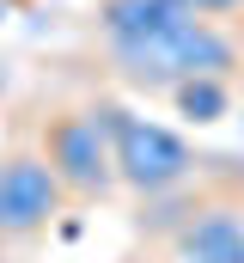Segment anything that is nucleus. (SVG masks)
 <instances>
[{"mask_svg":"<svg viewBox=\"0 0 244 263\" xmlns=\"http://www.w3.org/2000/svg\"><path fill=\"white\" fill-rule=\"evenodd\" d=\"M165 98H171V110H177L183 123H195V129H214V123L232 117V80H183Z\"/></svg>","mask_w":244,"mask_h":263,"instance_id":"6","label":"nucleus"},{"mask_svg":"<svg viewBox=\"0 0 244 263\" xmlns=\"http://www.w3.org/2000/svg\"><path fill=\"white\" fill-rule=\"evenodd\" d=\"M6 12H12V6H6V0H0V25H6Z\"/></svg>","mask_w":244,"mask_h":263,"instance_id":"8","label":"nucleus"},{"mask_svg":"<svg viewBox=\"0 0 244 263\" xmlns=\"http://www.w3.org/2000/svg\"><path fill=\"white\" fill-rule=\"evenodd\" d=\"M171 263H244V214L208 202L171 233Z\"/></svg>","mask_w":244,"mask_h":263,"instance_id":"5","label":"nucleus"},{"mask_svg":"<svg viewBox=\"0 0 244 263\" xmlns=\"http://www.w3.org/2000/svg\"><path fill=\"white\" fill-rule=\"evenodd\" d=\"M171 6H183V12H195V18H208V25H220V18H232V12H244V0H171Z\"/></svg>","mask_w":244,"mask_h":263,"instance_id":"7","label":"nucleus"},{"mask_svg":"<svg viewBox=\"0 0 244 263\" xmlns=\"http://www.w3.org/2000/svg\"><path fill=\"white\" fill-rule=\"evenodd\" d=\"M0 80H6V73H0Z\"/></svg>","mask_w":244,"mask_h":263,"instance_id":"10","label":"nucleus"},{"mask_svg":"<svg viewBox=\"0 0 244 263\" xmlns=\"http://www.w3.org/2000/svg\"><path fill=\"white\" fill-rule=\"evenodd\" d=\"M98 37L110 67L147 98H165L183 80L238 73V43L171 0H98Z\"/></svg>","mask_w":244,"mask_h":263,"instance_id":"1","label":"nucleus"},{"mask_svg":"<svg viewBox=\"0 0 244 263\" xmlns=\"http://www.w3.org/2000/svg\"><path fill=\"white\" fill-rule=\"evenodd\" d=\"M37 153H43V165H49V178L61 184L67 202H104L116 190V159H110V135H104L98 104L49 110L43 135H37Z\"/></svg>","mask_w":244,"mask_h":263,"instance_id":"3","label":"nucleus"},{"mask_svg":"<svg viewBox=\"0 0 244 263\" xmlns=\"http://www.w3.org/2000/svg\"><path fill=\"white\" fill-rule=\"evenodd\" d=\"M61 184L49 178L43 153L37 147H18L0 159V239L25 245V239H43L61 214Z\"/></svg>","mask_w":244,"mask_h":263,"instance_id":"4","label":"nucleus"},{"mask_svg":"<svg viewBox=\"0 0 244 263\" xmlns=\"http://www.w3.org/2000/svg\"><path fill=\"white\" fill-rule=\"evenodd\" d=\"M6 6H12V0H6Z\"/></svg>","mask_w":244,"mask_h":263,"instance_id":"9","label":"nucleus"},{"mask_svg":"<svg viewBox=\"0 0 244 263\" xmlns=\"http://www.w3.org/2000/svg\"><path fill=\"white\" fill-rule=\"evenodd\" d=\"M98 117H104V135H110V159H116V184H128L140 202H165L189 190L201 178V153L183 141L177 129L153 123L147 110L122 104V98H98Z\"/></svg>","mask_w":244,"mask_h":263,"instance_id":"2","label":"nucleus"}]
</instances>
